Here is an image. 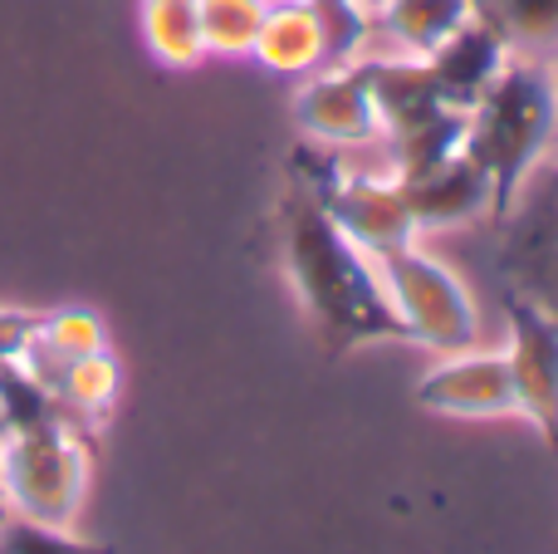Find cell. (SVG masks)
<instances>
[{"label":"cell","mask_w":558,"mask_h":554,"mask_svg":"<svg viewBox=\"0 0 558 554\" xmlns=\"http://www.w3.org/2000/svg\"><path fill=\"white\" fill-rule=\"evenodd\" d=\"M279 255L328 359H343L363 344H412L383 290L377 261L357 251L299 186L279 196Z\"/></svg>","instance_id":"6da1fadb"},{"label":"cell","mask_w":558,"mask_h":554,"mask_svg":"<svg viewBox=\"0 0 558 554\" xmlns=\"http://www.w3.org/2000/svg\"><path fill=\"white\" fill-rule=\"evenodd\" d=\"M558 143V74L539 59H510L471 108L465 153L490 182V221H510L524 182Z\"/></svg>","instance_id":"7a4b0ae2"},{"label":"cell","mask_w":558,"mask_h":554,"mask_svg":"<svg viewBox=\"0 0 558 554\" xmlns=\"http://www.w3.org/2000/svg\"><path fill=\"white\" fill-rule=\"evenodd\" d=\"M88 467H94V451H88L84 427L74 422L45 432H10L0 442V491H5L10 516L69 530V520L84 506Z\"/></svg>","instance_id":"3957f363"},{"label":"cell","mask_w":558,"mask_h":554,"mask_svg":"<svg viewBox=\"0 0 558 554\" xmlns=\"http://www.w3.org/2000/svg\"><path fill=\"white\" fill-rule=\"evenodd\" d=\"M383 290L392 300L397 320H402L407 339L422 344L432 353H465L481 344V310L465 280L446 261H436L422 245H402V251L377 261Z\"/></svg>","instance_id":"277c9868"},{"label":"cell","mask_w":558,"mask_h":554,"mask_svg":"<svg viewBox=\"0 0 558 554\" xmlns=\"http://www.w3.org/2000/svg\"><path fill=\"white\" fill-rule=\"evenodd\" d=\"M505 324H510L505 359H510L520 418L534 422V432L558 457V310L539 294H510Z\"/></svg>","instance_id":"5b68a950"},{"label":"cell","mask_w":558,"mask_h":554,"mask_svg":"<svg viewBox=\"0 0 558 554\" xmlns=\"http://www.w3.org/2000/svg\"><path fill=\"white\" fill-rule=\"evenodd\" d=\"M289 108H294V123L308 143L338 147V153L383 143V123H377V108L367 98L357 64H324L314 74H304Z\"/></svg>","instance_id":"8992f818"},{"label":"cell","mask_w":558,"mask_h":554,"mask_svg":"<svg viewBox=\"0 0 558 554\" xmlns=\"http://www.w3.org/2000/svg\"><path fill=\"white\" fill-rule=\"evenodd\" d=\"M318 206H324L328 221H333L357 251L373 255V261L402 251V245H412L416 236H422L412 212H407L402 182H397L392 172L373 177V172H353V167H348V172L328 186V196H318Z\"/></svg>","instance_id":"52a82bcc"},{"label":"cell","mask_w":558,"mask_h":554,"mask_svg":"<svg viewBox=\"0 0 558 554\" xmlns=\"http://www.w3.org/2000/svg\"><path fill=\"white\" fill-rule=\"evenodd\" d=\"M416 408L436 412V418H514V378L505 349H465L441 353L432 373L416 383Z\"/></svg>","instance_id":"ba28073f"},{"label":"cell","mask_w":558,"mask_h":554,"mask_svg":"<svg viewBox=\"0 0 558 554\" xmlns=\"http://www.w3.org/2000/svg\"><path fill=\"white\" fill-rule=\"evenodd\" d=\"M510 59L514 55L505 49V39L495 35L490 25H481V20L471 15L451 39H441V45L426 55V69H432V79H436V88H441L446 108L471 113V108L490 94L495 79L505 74V64H510Z\"/></svg>","instance_id":"9c48e42d"},{"label":"cell","mask_w":558,"mask_h":554,"mask_svg":"<svg viewBox=\"0 0 558 554\" xmlns=\"http://www.w3.org/2000/svg\"><path fill=\"white\" fill-rule=\"evenodd\" d=\"M402 196L416 231H451V226H471L490 216V182L471 162V153H456L451 162L432 167L422 177H407Z\"/></svg>","instance_id":"30bf717a"},{"label":"cell","mask_w":558,"mask_h":554,"mask_svg":"<svg viewBox=\"0 0 558 554\" xmlns=\"http://www.w3.org/2000/svg\"><path fill=\"white\" fill-rule=\"evenodd\" d=\"M357 74L367 84V98L377 108V123H383V143L407 128L426 123L446 108L441 88H436L432 69L426 59H412V55H363L357 59Z\"/></svg>","instance_id":"8fae6325"},{"label":"cell","mask_w":558,"mask_h":554,"mask_svg":"<svg viewBox=\"0 0 558 554\" xmlns=\"http://www.w3.org/2000/svg\"><path fill=\"white\" fill-rule=\"evenodd\" d=\"M255 64H265L270 74L304 79L314 69L328 64L324 55V25H318L314 0H270L255 35Z\"/></svg>","instance_id":"7c38bea8"},{"label":"cell","mask_w":558,"mask_h":554,"mask_svg":"<svg viewBox=\"0 0 558 554\" xmlns=\"http://www.w3.org/2000/svg\"><path fill=\"white\" fill-rule=\"evenodd\" d=\"M108 349V329L98 314L88 310H54V314H39L35 329H29L25 349H20V363L35 373L39 383H49L59 369H69L74 359L84 353Z\"/></svg>","instance_id":"4fadbf2b"},{"label":"cell","mask_w":558,"mask_h":554,"mask_svg":"<svg viewBox=\"0 0 558 554\" xmlns=\"http://www.w3.org/2000/svg\"><path fill=\"white\" fill-rule=\"evenodd\" d=\"M471 10L514 59L558 64V0H471Z\"/></svg>","instance_id":"5bb4252c"},{"label":"cell","mask_w":558,"mask_h":554,"mask_svg":"<svg viewBox=\"0 0 558 554\" xmlns=\"http://www.w3.org/2000/svg\"><path fill=\"white\" fill-rule=\"evenodd\" d=\"M45 388L54 393L59 408L88 432V427H98V422H108V412H113L118 393H123V369H118L113 349H98V353L74 359L69 369H59Z\"/></svg>","instance_id":"9a60e30c"},{"label":"cell","mask_w":558,"mask_h":554,"mask_svg":"<svg viewBox=\"0 0 558 554\" xmlns=\"http://www.w3.org/2000/svg\"><path fill=\"white\" fill-rule=\"evenodd\" d=\"M471 15H475L471 0H387V5L377 10V29L397 45V55L426 59Z\"/></svg>","instance_id":"2e32d148"},{"label":"cell","mask_w":558,"mask_h":554,"mask_svg":"<svg viewBox=\"0 0 558 554\" xmlns=\"http://www.w3.org/2000/svg\"><path fill=\"white\" fill-rule=\"evenodd\" d=\"M143 39L162 69H196L206 55L196 0H143Z\"/></svg>","instance_id":"e0dca14e"},{"label":"cell","mask_w":558,"mask_h":554,"mask_svg":"<svg viewBox=\"0 0 558 554\" xmlns=\"http://www.w3.org/2000/svg\"><path fill=\"white\" fill-rule=\"evenodd\" d=\"M465 128H471V113H461V108H441V113L426 118V123L387 137L392 177L407 182V177H422V172H432V167L451 162L456 153H465Z\"/></svg>","instance_id":"ac0fdd59"},{"label":"cell","mask_w":558,"mask_h":554,"mask_svg":"<svg viewBox=\"0 0 558 554\" xmlns=\"http://www.w3.org/2000/svg\"><path fill=\"white\" fill-rule=\"evenodd\" d=\"M196 10H202L206 55L241 59L255 49V35H260V20L270 10V0H196Z\"/></svg>","instance_id":"d6986e66"},{"label":"cell","mask_w":558,"mask_h":554,"mask_svg":"<svg viewBox=\"0 0 558 554\" xmlns=\"http://www.w3.org/2000/svg\"><path fill=\"white\" fill-rule=\"evenodd\" d=\"M318 25H324V55L328 64H357L367 55V39H373L377 20L367 15L353 0H314Z\"/></svg>","instance_id":"ffe728a7"},{"label":"cell","mask_w":558,"mask_h":554,"mask_svg":"<svg viewBox=\"0 0 558 554\" xmlns=\"http://www.w3.org/2000/svg\"><path fill=\"white\" fill-rule=\"evenodd\" d=\"M353 5H363V10H367V15H373V20H377V10H383V5H387V0H353Z\"/></svg>","instance_id":"44dd1931"},{"label":"cell","mask_w":558,"mask_h":554,"mask_svg":"<svg viewBox=\"0 0 558 554\" xmlns=\"http://www.w3.org/2000/svg\"><path fill=\"white\" fill-rule=\"evenodd\" d=\"M10 516V506H5V491H0V520H5Z\"/></svg>","instance_id":"7402d4cb"},{"label":"cell","mask_w":558,"mask_h":554,"mask_svg":"<svg viewBox=\"0 0 558 554\" xmlns=\"http://www.w3.org/2000/svg\"><path fill=\"white\" fill-rule=\"evenodd\" d=\"M554 74H558V64H554Z\"/></svg>","instance_id":"603a6c76"}]
</instances>
